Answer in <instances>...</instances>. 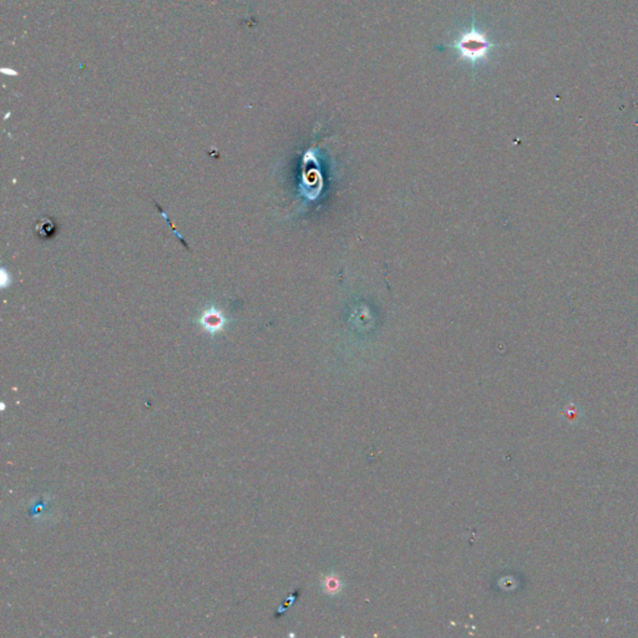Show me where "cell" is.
Masks as SVG:
<instances>
[{
	"mask_svg": "<svg viewBox=\"0 0 638 638\" xmlns=\"http://www.w3.org/2000/svg\"><path fill=\"white\" fill-rule=\"evenodd\" d=\"M495 44L490 43L487 33L481 31L475 24L471 23L469 29L462 31L461 36L456 37L454 43L444 46V48L454 49L459 53V59L470 62L477 67L478 62L487 61L489 58V52Z\"/></svg>",
	"mask_w": 638,
	"mask_h": 638,
	"instance_id": "1",
	"label": "cell"
}]
</instances>
